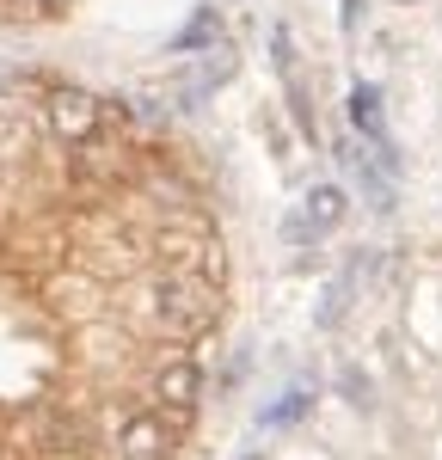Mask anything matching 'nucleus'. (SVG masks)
<instances>
[{"mask_svg": "<svg viewBox=\"0 0 442 460\" xmlns=\"http://www.w3.org/2000/svg\"><path fill=\"white\" fill-rule=\"evenodd\" d=\"M166 455H172L166 418H154V411H129L123 429H117V460H166Z\"/></svg>", "mask_w": 442, "mask_h": 460, "instance_id": "obj_4", "label": "nucleus"}, {"mask_svg": "<svg viewBox=\"0 0 442 460\" xmlns=\"http://www.w3.org/2000/svg\"><path fill=\"white\" fill-rule=\"evenodd\" d=\"M154 319L172 338H197L216 319V295H209L203 277H166V283H154Z\"/></svg>", "mask_w": 442, "mask_h": 460, "instance_id": "obj_1", "label": "nucleus"}, {"mask_svg": "<svg viewBox=\"0 0 442 460\" xmlns=\"http://www.w3.org/2000/svg\"><path fill=\"white\" fill-rule=\"evenodd\" d=\"M344 209H350V203H344V190H338V184H314L295 221L307 227V240H320V234H332V227L344 221Z\"/></svg>", "mask_w": 442, "mask_h": 460, "instance_id": "obj_6", "label": "nucleus"}, {"mask_svg": "<svg viewBox=\"0 0 442 460\" xmlns=\"http://www.w3.org/2000/svg\"><path fill=\"white\" fill-rule=\"evenodd\" d=\"M270 62H277V80L289 93V111H295V123H301V136H314V105H307V86H301V56H295L289 25L270 31Z\"/></svg>", "mask_w": 442, "mask_h": 460, "instance_id": "obj_3", "label": "nucleus"}, {"mask_svg": "<svg viewBox=\"0 0 442 460\" xmlns=\"http://www.w3.org/2000/svg\"><path fill=\"white\" fill-rule=\"evenodd\" d=\"M160 399L172 405V418L184 424V418L197 411V399H203V375H197L190 362H166V368H160Z\"/></svg>", "mask_w": 442, "mask_h": 460, "instance_id": "obj_7", "label": "nucleus"}, {"mask_svg": "<svg viewBox=\"0 0 442 460\" xmlns=\"http://www.w3.org/2000/svg\"><path fill=\"white\" fill-rule=\"evenodd\" d=\"M357 270H363V264H350V270H344V277H338V283L326 288V307H320V325H338V319H344V307H350V288H357Z\"/></svg>", "mask_w": 442, "mask_h": 460, "instance_id": "obj_10", "label": "nucleus"}, {"mask_svg": "<svg viewBox=\"0 0 442 460\" xmlns=\"http://www.w3.org/2000/svg\"><path fill=\"white\" fill-rule=\"evenodd\" d=\"M307 411H314V393H307V387H289L277 405H264V411H258V424H264V429H289V424H301Z\"/></svg>", "mask_w": 442, "mask_h": 460, "instance_id": "obj_8", "label": "nucleus"}, {"mask_svg": "<svg viewBox=\"0 0 442 460\" xmlns=\"http://www.w3.org/2000/svg\"><path fill=\"white\" fill-rule=\"evenodd\" d=\"M221 37V19H216V6H203L190 25H184L179 37H172V56H190V49H203V43H216Z\"/></svg>", "mask_w": 442, "mask_h": 460, "instance_id": "obj_9", "label": "nucleus"}, {"mask_svg": "<svg viewBox=\"0 0 442 460\" xmlns=\"http://www.w3.org/2000/svg\"><path fill=\"white\" fill-rule=\"evenodd\" d=\"M338 393H344L350 405H368V381L357 375V368H344V375H338Z\"/></svg>", "mask_w": 442, "mask_h": 460, "instance_id": "obj_11", "label": "nucleus"}, {"mask_svg": "<svg viewBox=\"0 0 442 460\" xmlns=\"http://www.w3.org/2000/svg\"><path fill=\"white\" fill-rule=\"evenodd\" d=\"M99 123H105V105H99L93 93H80V86L49 93V129H56L62 142H93Z\"/></svg>", "mask_w": 442, "mask_h": 460, "instance_id": "obj_2", "label": "nucleus"}, {"mask_svg": "<svg viewBox=\"0 0 442 460\" xmlns=\"http://www.w3.org/2000/svg\"><path fill=\"white\" fill-rule=\"evenodd\" d=\"M393 6H411V0H393Z\"/></svg>", "mask_w": 442, "mask_h": 460, "instance_id": "obj_12", "label": "nucleus"}, {"mask_svg": "<svg viewBox=\"0 0 442 460\" xmlns=\"http://www.w3.org/2000/svg\"><path fill=\"white\" fill-rule=\"evenodd\" d=\"M246 460H264V455H246Z\"/></svg>", "mask_w": 442, "mask_h": 460, "instance_id": "obj_13", "label": "nucleus"}, {"mask_svg": "<svg viewBox=\"0 0 442 460\" xmlns=\"http://www.w3.org/2000/svg\"><path fill=\"white\" fill-rule=\"evenodd\" d=\"M350 129H357V142L387 147V154H393V136H387V111H381V86H357V93H350Z\"/></svg>", "mask_w": 442, "mask_h": 460, "instance_id": "obj_5", "label": "nucleus"}]
</instances>
